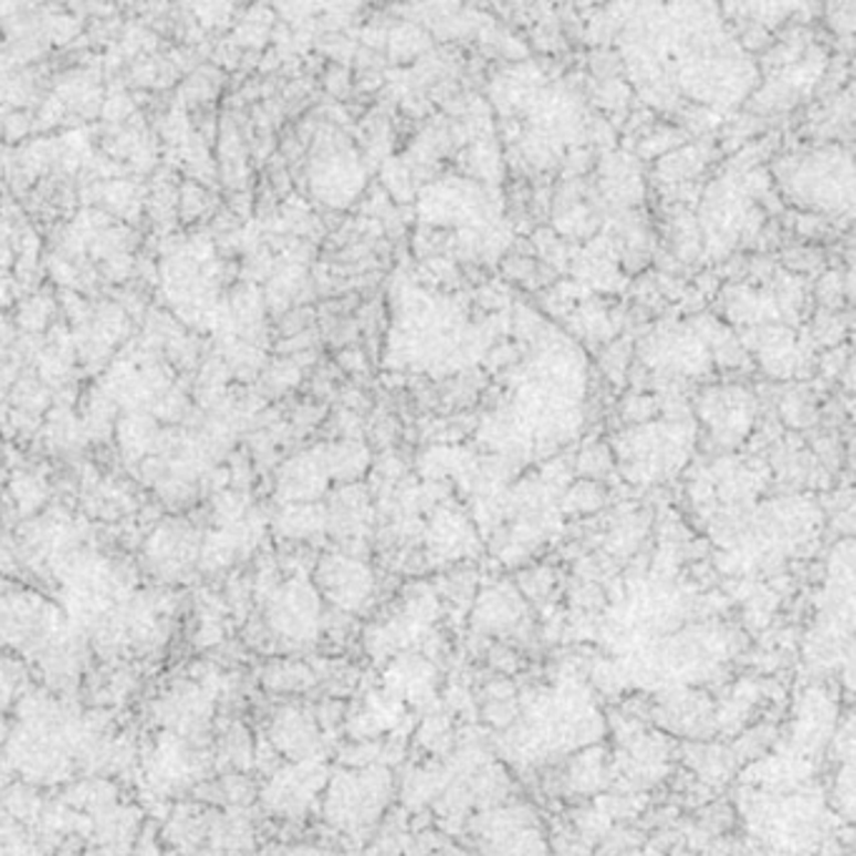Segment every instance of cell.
<instances>
[{"mask_svg":"<svg viewBox=\"0 0 856 856\" xmlns=\"http://www.w3.org/2000/svg\"><path fill=\"white\" fill-rule=\"evenodd\" d=\"M606 733V719L591 693L578 681H563L555 691L535 696L525 703L523 719L508 731L510 756L541 761L557 753L593 747Z\"/></svg>","mask_w":856,"mask_h":856,"instance_id":"obj_1","label":"cell"},{"mask_svg":"<svg viewBox=\"0 0 856 856\" xmlns=\"http://www.w3.org/2000/svg\"><path fill=\"white\" fill-rule=\"evenodd\" d=\"M743 806L747 824L769 846V854L812 856L826 836V808L814 791L796 789L789 794L751 791Z\"/></svg>","mask_w":856,"mask_h":856,"instance_id":"obj_2","label":"cell"},{"mask_svg":"<svg viewBox=\"0 0 856 856\" xmlns=\"http://www.w3.org/2000/svg\"><path fill=\"white\" fill-rule=\"evenodd\" d=\"M395 798L389 769L372 764L342 769L324 786V818L332 829L347 836H367Z\"/></svg>","mask_w":856,"mask_h":856,"instance_id":"obj_3","label":"cell"},{"mask_svg":"<svg viewBox=\"0 0 856 856\" xmlns=\"http://www.w3.org/2000/svg\"><path fill=\"white\" fill-rule=\"evenodd\" d=\"M76 630L55 603L33 591L0 593V648L39 660Z\"/></svg>","mask_w":856,"mask_h":856,"instance_id":"obj_4","label":"cell"},{"mask_svg":"<svg viewBox=\"0 0 856 856\" xmlns=\"http://www.w3.org/2000/svg\"><path fill=\"white\" fill-rule=\"evenodd\" d=\"M781 186L802 203L832 213L852 209V154L822 148L776 166Z\"/></svg>","mask_w":856,"mask_h":856,"instance_id":"obj_5","label":"cell"},{"mask_svg":"<svg viewBox=\"0 0 856 856\" xmlns=\"http://www.w3.org/2000/svg\"><path fill=\"white\" fill-rule=\"evenodd\" d=\"M693 430L688 420H666L636 427L613 442L618 464L630 482H650L681 470L691 452Z\"/></svg>","mask_w":856,"mask_h":856,"instance_id":"obj_6","label":"cell"},{"mask_svg":"<svg viewBox=\"0 0 856 856\" xmlns=\"http://www.w3.org/2000/svg\"><path fill=\"white\" fill-rule=\"evenodd\" d=\"M267 628L290 646H310L324 628L322 595L304 575L276 583L267 593Z\"/></svg>","mask_w":856,"mask_h":856,"instance_id":"obj_7","label":"cell"},{"mask_svg":"<svg viewBox=\"0 0 856 856\" xmlns=\"http://www.w3.org/2000/svg\"><path fill=\"white\" fill-rule=\"evenodd\" d=\"M482 856H547L551 844L541 818L530 806L508 804L482 814L474 822Z\"/></svg>","mask_w":856,"mask_h":856,"instance_id":"obj_8","label":"cell"},{"mask_svg":"<svg viewBox=\"0 0 856 856\" xmlns=\"http://www.w3.org/2000/svg\"><path fill=\"white\" fill-rule=\"evenodd\" d=\"M314 588L340 613H362L375 595V573L357 555L330 553L316 563Z\"/></svg>","mask_w":856,"mask_h":856,"instance_id":"obj_9","label":"cell"},{"mask_svg":"<svg viewBox=\"0 0 856 856\" xmlns=\"http://www.w3.org/2000/svg\"><path fill=\"white\" fill-rule=\"evenodd\" d=\"M327 766L320 759L294 761L274 771L262 791V802L269 812L284 818H300L314 806L327 786Z\"/></svg>","mask_w":856,"mask_h":856,"instance_id":"obj_10","label":"cell"},{"mask_svg":"<svg viewBox=\"0 0 856 856\" xmlns=\"http://www.w3.org/2000/svg\"><path fill=\"white\" fill-rule=\"evenodd\" d=\"M654 721L674 737L706 741L716 731V701L688 686L666 688L654 703Z\"/></svg>","mask_w":856,"mask_h":856,"instance_id":"obj_11","label":"cell"},{"mask_svg":"<svg viewBox=\"0 0 856 856\" xmlns=\"http://www.w3.org/2000/svg\"><path fill=\"white\" fill-rule=\"evenodd\" d=\"M836 725H839V703L824 688H806L796 701L794 725L789 731V747L784 751L808 761L834 739Z\"/></svg>","mask_w":856,"mask_h":856,"instance_id":"obj_12","label":"cell"},{"mask_svg":"<svg viewBox=\"0 0 856 856\" xmlns=\"http://www.w3.org/2000/svg\"><path fill=\"white\" fill-rule=\"evenodd\" d=\"M213 716L211 688L194 681H181L171 686L161 699L154 703V719L166 725V731L176 733L186 741L199 737L209 729Z\"/></svg>","mask_w":856,"mask_h":856,"instance_id":"obj_13","label":"cell"},{"mask_svg":"<svg viewBox=\"0 0 856 856\" xmlns=\"http://www.w3.org/2000/svg\"><path fill=\"white\" fill-rule=\"evenodd\" d=\"M144 771L148 784L166 794V791L189 786L194 779H199L203 771V761L199 753L194 751L191 741L164 731L158 733L152 749L144 753Z\"/></svg>","mask_w":856,"mask_h":856,"instance_id":"obj_14","label":"cell"},{"mask_svg":"<svg viewBox=\"0 0 856 856\" xmlns=\"http://www.w3.org/2000/svg\"><path fill=\"white\" fill-rule=\"evenodd\" d=\"M470 620L472 633H478V636H515L528 620V603L515 583H490L474 598Z\"/></svg>","mask_w":856,"mask_h":856,"instance_id":"obj_15","label":"cell"},{"mask_svg":"<svg viewBox=\"0 0 856 856\" xmlns=\"http://www.w3.org/2000/svg\"><path fill=\"white\" fill-rule=\"evenodd\" d=\"M701 420L725 448L739 445L753 425V397L741 387H711L699 399Z\"/></svg>","mask_w":856,"mask_h":856,"instance_id":"obj_16","label":"cell"},{"mask_svg":"<svg viewBox=\"0 0 856 856\" xmlns=\"http://www.w3.org/2000/svg\"><path fill=\"white\" fill-rule=\"evenodd\" d=\"M365 186V169L352 148H330L312 164V189L330 207H347Z\"/></svg>","mask_w":856,"mask_h":856,"instance_id":"obj_17","label":"cell"},{"mask_svg":"<svg viewBox=\"0 0 856 856\" xmlns=\"http://www.w3.org/2000/svg\"><path fill=\"white\" fill-rule=\"evenodd\" d=\"M201 551L197 530L181 523H166L148 537L146 561L164 581H181Z\"/></svg>","mask_w":856,"mask_h":856,"instance_id":"obj_18","label":"cell"},{"mask_svg":"<svg viewBox=\"0 0 856 856\" xmlns=\"http://www.w3.org/2000/svg\"><path fill=\"white\" fill-rule=\"evenodd\" d=\"M425 543L430 561L442 563H458L462 557L478 555V533L468 518L460 510L452 508H437L430 523L425 530Z\"/></svg>","mask_w":856,"mask_h":856,"instance_id":"obj_19","label":"cell"},{"mask_svg":"<svg viewBox=\"0 0 856 856\" xmlns=\"http://www.w3.org/2000/svg\"><path fill=\"white\" fill-rule=\"evenodd\" d=\"M269 741L276 753L294 761H310L320 759L322 747V733L320 723H316L314 713L300 706H286V709L276 711L272 723H269Z\"/></svg>","mask_w":856,"mask_h":856,"instance_id":"obj_20","label":"cell"},{"mask_svg":"<svg viewBox=\"0 0 856 856\" xmlns=\"http://www.w3.org/2000/svg\"><path fill=\"white\" fill-rule=\"evenodd\" d=\"M327 462H324L322 448L304 452L300 458L290 460L279 472V498L292 502V505H304L314 502L327 490Z\"/></svg>","mask_w":856,"mask_h":856,"instance_id":"obj_21","label":"cell"},{"mask_svg":"<svg viewBox=\"0 0 856 856\" xmlns=\"http://www.w3.org/2000/svg\"><path fill=\"white\" fill-rule=\"evenodd\" d=\"M435 666L427 658L415 654H399L393 664H389V671L385 676V691L395 696L399 703L427 701L435 688Z\"/></svg>","mask_w":856,"mask_h":856,"instance_id":"obj_22","label":"cell"},{"mask_svg":"<svg viewBox=\"0 0 856 856\" xmlns=\"http://www.w3.org/2000/svg\"><path fill=\"white\" fill-rule=\"evenodd\" d=\"M610 764H608V753L601 747H588L581 749L567 764L565 774H563V784L571 794H583V796H595L601 794L603 789L610 784Z\"/></svg>","mask_w":856,"mask_h":856,"instance_id":"obj_23","label":"cell"},{"mask_svg":"<svg viewBox=\"0 0 856 856\" xmlns=\"http://www.w3.org/2000/svg\"><path fill=\"white\" fill-rule=\"evenodd\" d=\"M686 764L696 771V776L709 784H723L733 774H737L739 761L733 756L731 749L719 747V743H703L699 741L696 747H688L686 751Z\"/></svg>","mask_w":856,"mask_h":856,"instance_id":"obj_24","label":"cell"},{"mask_svg":"<svg viewBox=\"0 0 856 856\" xmlns=\"http://www.w3.org/2000/svg\"><path fill=\"white\" fill-rule=\"evenodd\" d=\"M316 683L314 671L302 660L279 658L262 668V686L272 693H302Z\"/></svg>","mask_w":856,"mask_h":856,"instance_id":"obj_25","label":"cell"},{"mask_svg":"<svg viewBox=\"0 0 856 856\" xmlns=\"http://www.w3.org/2000/svg\"><path fill=\"white\" fill-rule=\"evenodd\" d=\"M276 530L279 535L292 537V541H306V537H314L327 530V510L314 505V502L290 505L276 518Z\"/></svg>","mask_w":856,"mask_h":856,"instance_id":"obj_26","label":"cell"},{"mask_svg":"<svg viewBox=\"0 0 856 856\" xmlns=\"http://www.w3.org/2000/svg\"><path fill=\"white\" fill-rule=\"evenodd\" d=\"M0 856H41L39 836L13 818L0 822Z\"/></svg>","mask_w":856,"mask_h":856,"instance_id":"obj_27","label":"cell"},{"mask_svg":"<svg viewBox=\"0 0 856 856\" xmlns=\"http://www.w3.org/2000/svg\"><path fill=\"white\" fill-rule=\"evenodd\" d=\"M118 435H121V448L136 458V455H144L148 448H152V442L156 440V425L144 415H132L121 422Z\"/></svg>","mask_w":856,"mask_h":856,"instance_id":"obj_28","label":"cell"},{"mask_svg":"<svg viewBox=\"0 0 856 856\" xmlns=\"http://www.w3.org/2000/svg\"><path fill=\"white\" fill-rule=\"evenodd\" d=\"M387 43L395 61H409L415 59V55H420L427 45H430V35L413 23H403L387 35Z\"/></svg>","mask_w":856,"mask_h":856,"instance_id":"obj_29","label":"cell"},{"mask_svg":"<svg viewBox=\"0 0 856 856\" xmlns=\"http://www.w3.org/2000/svg\"><path fill=\"white\" fill-rule=\"evenodd\" d=\"M219 751H221V759L234 769H247L251 764V759H254V747H251L249 733L241 723L229 725L225 737H221Z\"/></svg>","mask_w":856,"mask_h":856,"instance_id":"obj_30","label":"cell"},{"mask_svg":"<svg viewBox=\"0 0 856 856\" xmlns=\"http://www.w3.org/2000/svg\"><path fill=\"white\" fill-rule=\"evenodd\" d=\"M603 502H606V490L593 480H581L565 492L563 510H567V513L585 515V513H595Z\"/></svg>","mask_w":856,"mask_h":856,"instance_id":"obj_31","label":"cell"},{"mask_svg":"<svg viewBox=\"0 0 856 856\" xmlns=\"http://www.w3.org/2000/svg\"><path fill=\"white\" fill-rule=\"evenodd\" d=\"M25 681V668L15 658L0 654V709H6L18 696H23Z\"/></svg>","mask_w":856,"mask_h":856,"instance_id":"obj_32","label":"cell"},{"mask_svg":"<svg viewBox=\"0 0 856 856\" xmlns=\"http://www.w3.org/2000/svg\"><path fill=\"white\" fill-rule=\"evenodd\" d=\"M555 588V575L547 571V567H533V571H525L520 575V585L518 591L523 593V598H533V601H545L547 595Z\"/></svg>","mask_w":856,"mask_h":856,"instance_id":"obj_33","label":"cell"},{"mask_svg":"<svg viewBox=\"0 0 856 856\" xmlns=\"http://www.w3.org/2000/svg\"><path fill=\"white\" fill-rule=\"evenodd\" d=\"M383 179H385V184L389 186V191H393L399 201L413 199L415 186H413V181H409V179H413V176H409L407 166L399 164L397 158H389L387 166H385Z\"/></svg>","mask_w":856,"mask_h":856,"instance_id":"obj_34","label":"cell"},{"mask_svg":"<svg viewBox=\"0 0 856 856\" xmlns=\"http://www.w3.org/2000/svg\"><path fill=\"white\" fill-rule=\"evenodd\" d=\"M610 468H613V458L608 455V450H603V448L585 450L578 458V470L585 474H591V478H601V474L608 472Z\"/></svg>","mask_w":856,"mask_h":856,"instance_id":"obj_35","label":"cell"},{"mask_svg":"<svg viewBox=\"0 0 856 856\" xmlns=\"http://www.w3.org/2000/svg\"><path fill=\"white\" fill-rule=\"evenodd\" d=\"M658 413V403L648 397H630L626 403V420L628 422H648L650 417H656Z\"/></svg>","mask_w":856,"mask_h":856,"instance_id":"obj_36","label":"cell"},{"mask_svg":"<svg viewBox=\"0 0 856 856\" xmlns=\"http://www.w3.org/2000/svg\"><path fill=\"white\" fill-rule=\"evenodd\" d=\"M427 134H430V142H435V146H442L445 142H442V134L440 132H435V128H430V132H427ZM417 152H420L422 156H427V158H432V156H437V148H432V146H427V144H417Z\"/></svg>","mask_w":856,"mask_h":856,"instance_id":"obj_37","label":"cell"},{"mask_svg":"<svg viewBox=\"0 0 856 856\" xmlns=\"http://www.w3.org/2000/svg\"><path fill=\"white\" fill-rule=\"evenodd\" d=\"M88 856H126V849H114V846H106V849L93 852Z\"/></svg>","mask_w":856,"mask_h":856,"instance_id":"obj_38","label":"cell"},{"mask_svg":"<svg viewBox=\"0 0 856 856\" xmlns=\"http://www.w3.org/2000/svg\"><path fill=\"white\" fill-rule=\"evenodd\" d=\"M6 300H8V282L0 276V304H6Z\"/></svg>","mask_w":856,"mask_h":856,"instance_id":"obj_39","label":"cell"},{"mask_svg":"<svg viewBox=\"0 0 856 856\" xmlns=\"http://www.w3.org/2000/svg\"><path fill=\"white\" fill-rule=\"evenodd\" d=\"M458 856H472V854H458Z\"/></svg>","mask_w":856,"mask_h":856,"instance_id":"obj_40","label":"cell"}]
</instances>
